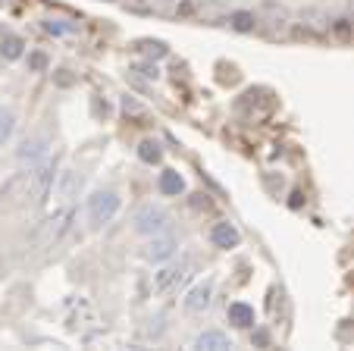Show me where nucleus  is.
<instances>
[{"label":"nucleus","mask_w":354,"mask_h":351,"mask_svg":"<svg viewBox=\"0 0 354 351\" xmlns=\"http://www.w3.org/2000/svg\"><path fill=\"white\" fill-rule=\"evenodd\" d=\"M120 192H113V188H97V192H91V198H88V219H91L94 229H100V226H107L110 219L120 213Z\"/></svg>","instance_id":"obj_1"},{"label":"nucleus","mask_w":354,"mask_h":351,"mask_svg":"<svg viewBox=\"0 0 354 351\" xmlns=\"http://www.w3.org/2000/svg\"><path fill=\"white\" fill-rule=\"evenodd\" d=\"M167 226H169V213L160 204H141L132 217V229L138 235H147V239L157 235V232H167Z\"/></svg>","instance_id":"obj_2"},{"label":"nucleus","mask_w":354,"mask_h":351,"mask_svg":"<svg viewBox=\"0 0 354 351\" xmlns=\"http://www.w3.org/2000/svg\"><path fill=\"white\" fill-rule=\"evenodd\" d=\"M176 248H179V239H176V235L157 232V235H151V242L145 245V260H151V264H167V260L176 254Z\"/></svg>","instance_id":"obj_3"},{"label":"nucleus","mask_w":354,"mask_h":351,"mask_svg":"<svg viewBox=\"0 0 354 351\" xmlns=\"http://www.w3.org/2000/svg\"><path fill=\"white\" fill-rule=\"evenodd\" d=\"M192 273V258H182L179 264H167L160 273H154V289L157 291H173L179 282H185Z\"/></svg>","instance_id":"obj_4"},{"label":"nucleus","mask_w":354,"mask_h":351,"mask_svg":"<svg viewBox=\"0 0 354 351\" xmlns=\"http://www.w3.org/2000/svg\"><path fill=\"white\" fill-rule=\"evenodd\" d=\"M47 157H50V145H47V138H26L19 145V151H16V160H19L22 166H28V170L41 166Z\"/></svg>","instance_id":"obj_5"},{"label":"nucleus","mask_w":354,"mask_h":351,"mask_svg":"<svg viewBox=\"0 0 354 351\" xmlns=\"http://www.w3.org/2000/svg\"><path fill=\"white\" fill-rule=\"evenodd\" d=\"M210 301H214V282H198L192 291L185 295V311L188 314H204L210 307Z\"/></svg>","instance_id":"obj_6"},{"label":"nucleus","mask_w":354,"mask_h":351,"mask_svg":"<svg viewBox=\"0 0 354 351\" xmlns=\"http://www.w3.org/2000/svg\"><path fill=\"white\" fill-rule=\"evenodd\" d=\"M210 242H214V248H223V251H232V248H239L241 242V232L235 229L232 223H214V229H210Z\"/></svg>","instance_id":"obj_7"},{"label":"nucleus","mask_w":354,"mask_h":351,"mask_svg":"<svg viewBox=\"0 0 354 351\" xmlns=\"http://www.w3.org/2000/svg\"><path fill=\"white\" fill-rule=\"evenodd\" d=\"M157 192L163 195V198H179L182 192H185V179H182L179 170H163L160 176H157Z\"/></svg>","instance_id":"obj_8"},{"label":"nucleus","mask_w":354,"mask_h":351,"mask_svg":"<svg viewBox=\"0 0 354 351\" xmlns=\"http://www.w3.org/2000/svg\"><path fill=\"white\" fill-rule=\"evenodd\" d=\"M226 317L232 326H239V330H251V326L257 323V314L251 305H245V301H232V305L226 307Z\"/></svg>","instance_id":"obj_9"},{"label":"nucleus","mask_w":354,"mask_h":351,"mask_svg":"<svg viewBox=\"0 0 354 351\" xmlns=\"http://www.w3.org/2000/svg\"><path fill=\"white\" fill-rule=\"evenodd\" d=\"M194 348H207V351H226L232 348V339L220 330H204L198 339H194Z\"/></svg>","instance_id":"obj_10"},{"label":"nucleus","mask_w":354,"mask_h":351,"mask_svg":"<svg viewBox=\"0 0 354 351\" xmlns=\"http://www.w3.org/2000/svg\"><path fill=\"white\" fill-rule=\"evenodd\" d=\"M22 53H26V41L19 38V35H3V41H0V57L3 60H19Z\"/></svg>","instance_id":"obj_11"},{"label":"nucleus","mask_w":354,"mask_h":351,"mask_svg":"<svg viewBox=\"0 0 354 351\" xmlns=\"http://www.w3.org/2000/svg\"><path fill=\"white\" fill-rule=\"evenodd\" d=\"M44 32L47 35H54V38H63V35H75L79 32V26H75L73 19H44Z\"/></svg>","instance_id":"obj_12"},{"label":"nucleus","mask_w":354,"mask_h":351,"mask_svg":"<svg viewBox=\"0 0 354 351\" xmlns=\"http://www.w3.org/2000/svg\"><path fill=\"white\" fill-rule=\"evenodd\" d=\"M138 157L145 160V163H151V166H154V163H160V160H163V147H160V141H154V138H145V141H141V145H138Z\"/></svg>","instance_id":"obj_13"},{"label":"nucleus","mask_w":354,"mask_h":351,"mask_svg":"<svg viewBox=\"0 0 354 351\" xmlns=\"http://www.w3.org/2000/svg\"><path fill=\"white\" fill-rule=\"evenodd\" d=\"M16 132V116L7 110V107H0V147L7 145Z\"/></svg>","instance_id":"obj_14"},{"label":"nucleus","mask_w":354,"mask_h":351,"mask_svg":"<svg viewBox=\"0 0 354 351\" xmlns=\"http://www.w3.org/2000/svg\"><path fill=\"white\" fill-rule=\"evenodd\" d=\"M75 186H82V176H75L73 170H66L60 176V188H57V195H60L63 201H69L73 198V192H75Z\"/></svg>","instance_id":"obj_15"},{"label":"nucleus","mask_w":354,"mask_h":351,"mask_svg":"<svg viewBox=\"0 0 354 351\" xmlns=\"http://www.w3.org/2000/svg\"><path fill=\"white\" fill-rule=\"evenodd\" d=\"M229 26H232L235 32H251V28H254V16H251V13H241V10H239V13L229 16Z\"/></svg>","instance_id":"obj_16"},{"label":"nucleus","mask_w":354,"mask_h":351,"mask_svg":"<svg viewBox=\"0 0 354 351\" xmlns=\"http://www.w3.org/2000/svg\"><path fill=\"white\" fill-rule=\"evenodd\" d=\"M141 51H145L147 57H167V44H163V41H145Z\"/></svg>","instance_id":"obj_17"},{"label":"nucleus","mask_w":354,"mask_h":351,"mask_svg":"<svg viewBox=\"0 0 354 351\" xmlns=\"http://www.w3.org/2000/svg\"><path fill=\"white\" fill-rule=\"evenodd\" d=\"M44 57H41V53H32V60H28V66H32V69H44Z\"/></svg>","instance_id":"obj_18"}]
</instances>
